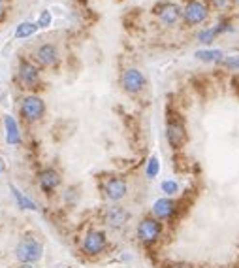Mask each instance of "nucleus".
I'll return each instance as SVG.
<instances>
[{"mask_svg":"<svg viewBox=\"0 0 239 268\" xmlns=\"http://www.w3.org/2000/svg\"><path fill=\"white\" fill-rule=\"evenodd\" d=\"M42 255H44V246L32 236H25L17 244V248H15V257L23 265L38 263L42 259Z\"/></svg>","mask_w":239,"mask_h":268,"instance_id":"1","label":"nucleus"},{"mask_svg":"<svg viewBox=\"0 0 239 268\" xmlns=\"http://www.w3.org/2000/svg\"><path fill=\"white\" fill-rule=\"evenodd\" d=\"M162 231H164L162 221H158L156 217L151 215V217H143V219L137 223L136 234H137V240H139L141 244L151 246V244H154V242L160 240Z\"/></svg>","mask_w":239,"mask_h":268,"instance_id":"2","label":"nucleus"},{"mask_svg":"<svg viewBox=\"0 0 239 268\" xmlns=\"http://www.w3.org/2000/svg\"><path fill=\"white\" fill-rule=\"evenodd\" d=\"M166 138L173 149H181L187 142V128L185 121L181 117H177V113H171L168 117V125H166Z\"/></svg>","mask_w":239,"mask_h":268,"instance_id":"3","label":"nucleus"},{"mask_svg":"<svg viewBox=\"0 0 239 268\" xmlns=\"http://www.w3.org/2000/svg\"><path fill=\"white\" fill-rule=\"evenodd\" d=\"M105 248H107V236L104 231H89L81 244V251L87 257H98L105 251Z\"/></svg>","mask_w":239,"mask_h":268,"instance_id":"4","label":"nucleus"},{"mask_svg":"<svg viewBox=\"0 0 239 268\" xmlns=\"http://www.w3.org/2000/svg\"><path fill=\"white\" fill-rule=\"evenodd\" d=\"M45 113V102L36 96V95H29L21 100V115L29 121V123H34V121H40Z\"/></svg>","mask_w":239,"mask_h":268,"instance_id":"5","label":"nucleus"},{"mask_svg":"<svg viewBox=\"0 0 239 268\" xmlns=\"http://www.w3.org/2000/svg\"><path fill=\"white\" fill-rule=\"evenodd\" d=\"M145 83H147L145 81V76L137 70V68H126V70L122 72V76H120L122 89L126 91V93H130V95L141 93V91L145 89Z\"/></svg>","mask_w":239,"mask_h":268,"instance_id":"6","label":"nucleus"},{"mask_svg":"<svg viewBox=\"0 0 239 268\" xmlns=\"http://www.w3.org/2000/svg\"><path fill=\"white\" fill-rule=\"evenodd\" d=\"M126 193H128V185H126V181L119 176H111V178L105 179V183H104V195L105 198H109L111 202H119L122 198L126 197Z\"/></svg>","mask_w":239,"mask_h":268,"instance_id":"7","label":"nucleus"},{"mask_svg":"<svg viewBox=\"0 0 239 268\" xmlns=\"http://www.w3.org/2000/svg\"><path fill=\"white\" fill-rule=\"evenodd\" d=\"M177 210H179V206H177V202L173 198H158L153 204V217H156L158 221H170V219L175 217Z\"/></svg>","mask_w":239,"mask_h":268,"instance_id":"8","label":"nucleus"},{"mask_svg":"<svg viewBox=\"0 0 239 268\" xmlns=\"http://www.w3.org/2000/svg\"><path fill=\"white\" fill-rule=\"evenodd\" d=\"M128 219H130V214H128V210L122 208V206H111V208H107L105 214H104L105 225L111 227V229H122V227L128 223Z\"/></svg>","mask_w":239,"mask_h":268,"instance_id":"9","label":"nucleus"},{"mask_svg":"<svg viewBox=\"0 0 239 268\" xmlns=\"http://www.w3.org/2000/svg\"><path fill=\"white\" fill-rule=\"evenodd\" d=\"M19 81L23 87H36L40 81V68L29 61H21L19 64Z\"/></svg>","mask_w":239,"mask_h":268,"instance_id":"10","label":"nucleus"},{"mask_svg":"<svg viewBox=\"0 0 239 268\" xmlns=\"http://www.w3.org/2000/svg\"><path fill=\"white\" fill-rule=\"evenodd\" d=\"M38 183H40V189H42L45 195H51L53 191L60 185V174H59L55 168H44V170L38 174Z\"/></svg>","mask_w":239,"mask_h":268,"instance_id":"11","label":"nucleus"},{"mask_svg":"<svg viewBox=\"0 0 239 268\" xmlns=\"http://www.w3.org/2000/svg\"><path fill=\"white\" fill-rule=\"evenodd\" d=\"M183 17H185L188 25H200V23H204L205 19H207V8L202 2L192 0V2L187 4L185 12H183Z\"/></svg>","mask_w":239,"mask_h":268,"instance_id":"12","label":"nucleus"},{"mask_svg":"<svg viewBox=\"0 0 239 268\" xmlns=\"http://www.w3.org/2000/svg\"><path fill=\"white\" fill-rule=\"evenodd\" d=\"M36 61L42 66H55L59 63V51L51 44H44L36 49Z\"/></svg>","mask_w":239,"mask_h":268,"instance_id":"13","label":"nucleus"},{"mask_svg":"<svg viewBox=\"0 0 239 268\" xmlns=\"http://www.w3.org/2000/svg\"><path fill=\"white\" fill-rule=\"evenodd\" d=\"M156 14L164 25H175L181 17V10L175 4H164L160 10H156Z\"/></svg>","mask_w":239,"mask_h":268,"instance_id":"14","label":"nucleus"},{"mask_svg":"<svg viewBox=\"0 0 239 268\" xmlns=\"http://www.w3.org/2000/svg\"><path fill=\"white\" fill-rule=\"evenodd\" d=\"M4 125H6V140L10 145H19L21 143V134H19V126L15 119L12 115L4 117Z\"/></svg>","mask_w":239,"mask_h":268,"instance_id":"15","label":"nucleus"},{"mask_svg":"<svg viewBox=\"0 0 239 268\" xmlns=\"http://www.w3.org/2000/svg\"><path fill=\"white\" fill-rule=\"evenodd\" d=\"M226 55L222 53L221 49H200L196 51V59L204 61V63H222Z\"/></svg>","mask_w":239,"mask_h":268,"instance_id":"16","label":"nucleus"},{"mask_svg":"<svg viewBox=\"0 0 239 268\" xmlns=\"http://www.w3.org/2000/svg\"><path fill=\"white\" fill-rule=\"evenodd\" d=\"M228 29V25L226 23H221L219 27H215V29H207V31H204V32H200L198 34V42H202V44H211L215 38H217V34H221V32H224Z\"/></svg>","mask_w":239,"mask_h":268,"instance_id":"17","label":"nucleus"},{"mask_svg":"<svg viewBox=\"0 0 239 268\" xmlns=\"http://www.w3.org/2000/svg\"><path fill=\"white\" fill-rule=\"evenodd\" d=\"M36 29H38L36 23H21L17 27V31H15V38H29V36L34 34Z\"/></svg>","mask_w":239,"mask_h":268,"instance_id":"18","label":"nucleus"},{"mask_svg":"<svg viewBox=\"0 0 239 268\" xmlns=\"http://www.w3.org/2000/svg\"><path fill=\"white\" fill-rule=\"evenodd\" d=\"M12 191H14V197L17 198V202H19V206H21V208H29V210H36L34 202H32V200H29L27 197H23V195L19 193L17 189L14 187V185H12Z\"/></svg>","mask_w":239,"mask_h":268,"instance_id":"19","label":"nucleus"},{"mask_svg":"<svg viewBox=\"0 0 239 268\" xmlns=\"http://www.w3.org/2000/svg\"><path fill=\"white\" fill-rule=\"evenodd\" d=\"M162 191L166 195H177L179 193V183L173 181V179H166V181H162Z\"/></svg>","mask_w":239,"mask_h":268,"instance_id":"20","label":"nucleus"},{"mask_svg":"<svg viewBox=\"0 0 239 268\" xmlns=\"http://www.w3.org/2000/svg\"><path fill=\"white\" fill-rule=\"evenodd\" d=\"M158 170H160V164H158V159H156V157H151V159H149V164H147V170H145L147 178L153 179L154 176L158 174Z\"/></svg>","mask_w":239,"mask_h":268,"instance_id":"21","label":"nucleus"},{"mask_svg":"<svg viewBox=\"0 0 239 268\" xmlns=\"http://www.w3.org/2000/svg\"><path fill=\"white\" fill-rule=\"evenodd\" d=\"M222 64H226L228 68H236V70H239V57L238 55H226V57L222 59Z\"/></svg>","mask_w":239,"mask_h":268,"instance_id":"22","label":"nucleus"},{"mask_svg":"<svg viewBox=\"0 0 239 268\" xmlns=\"http://www.w3.org/2000/svg\"><path fill=\"white\" fill-rule=\"evenodd\" d=\"M49 23H51V16H49V12H44L42 17H40V21H38V25H40V27H47Z\"/></svg>","mask_w":239,"mask_h":268,"instance_id":"23","label":"nucleus"},{"mask_svg":"<svg viewBox=\"0 0 239 268\" xmlns=\"http://www.w3.org/2000/svg\"><path fill=\"white\" fill-rule=\"evenodd\" d=\"M213 6H215L217 10H224V8L228 6V0H213Z\"/></svg>","mask_w":239,"mask_h":268,"instance_id":"24","label":"nucleus"},{"mask_svg":"<svg viewBox=\"0 0 239 268\" xmlns=\"http://www.w3.org/2000/svg\"><path fill=\"white\" fill-rule=\"evenodd\" d=\"M171 268H190V265H185V263H177V265H173Z\"/></svg>","mask_w":239,"mask_h":268,"instance_id":"25","label":"nucleus"},{"mask_svg":"<svg viewBox=\"0 0 239 268\" xmlns=\"http://www.w3.org/2000/svg\"><path fill=\"white\" fill-rule=\"evenodd\" d=\"M2 172H4V161L0 159V174H2Z\"/></svg>","mask_w":239,"mask_h":268,"instance_id":"26","label":"nucleus"},{"mask_svg":"<svg viewBox=\"0 0 239 268\" xmlns=\"http://www.w3.org/2000/svg\"><path fill=\"white\" fill-rule=\"evenodd\" d=\"M2 6H4V2H2V0H0V14H2Z\"/></svg>","mask_w":239,"mask_h":268,"instance_id":"27","label":"nucleus"},{"mask_svg":"<svg viewBox=\"0 0 239 268\" xmlns=\"http://www.w3.org/2000/svg\"><path fill=\"white\" fill-rule=\"evenodd\" d=\"M23 268H32V267H23Z\"/></svg>","mask_w":239,"mask_h":268,"instance_id":"28","label":"nucleus"},{"mask_svg":"<svg viewBox=\"0 0 239 268\" xmlns=\"http://www.w3.org/2000/svg\"><path fill=\"white\" fill-rule=\"evenodd\" d=\"M236 2H238V4H239V0H236Z\"/></svg>","mask_w":239,"mask_h":268,"instance_id":"29","label":"nucleus"}]
</instances>
